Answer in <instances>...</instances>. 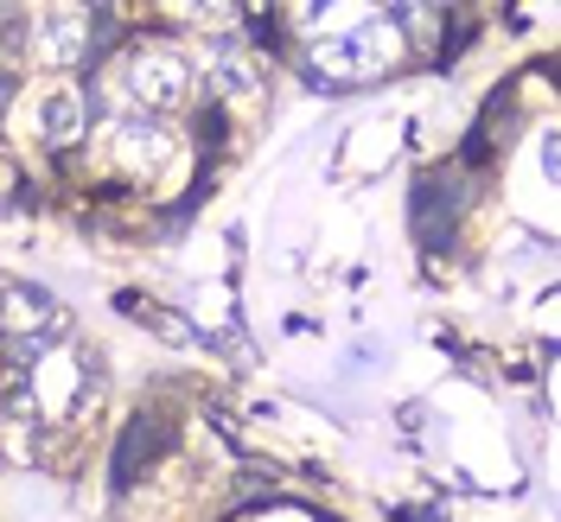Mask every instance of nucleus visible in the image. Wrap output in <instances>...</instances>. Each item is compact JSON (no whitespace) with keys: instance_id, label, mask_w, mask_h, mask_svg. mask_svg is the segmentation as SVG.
I'll return each mask as SVG.
<instances>
[{"instance_id":"nucleus-5","label":"nucleus","mask_w":561,"mask_h":522,"mask_svg":"<svg viewBox=\"0 0 561 522\" xmlns=\"http://www.w3.org/2000/svg\"><path fill=\"white\" fill-rule=\"evenodd\" d=\"M153 440L167 446V433H153V420H135V427H128V440H122V453H115V485H135V472H140V459L153 453Z\"/></svg>"},{"instance_id":"nucleus-4","label":"nucleus","mask_w":561,"mask_h":522,"mask_svg":"<svg viewBox=\"0 0 561 522\" xmlns=\"http://www.w3.org/2000/svg\"><path fill=\"white\" fill-rule=\"evenodd\" d=\"M38 135H45V147H77L83 140V90L58 83L38 108Z\"/></svg>"},{"instance_id":"nucleus-2","label":"nucleus","mask_w":561,"mask_h":522,"mask_svg":"<svg viewBox=\"0 0 561 522\" xmlns=\"http://www.w3.org/2000/svg\"><path fill=\"white\" fill-rule=\"evenodd\" d=\"M185 90H192V83H185V65H179L173 51H140L135 65H128V96H135L140 108H153V115H160V108H179Z\"/></svg>"},{"instance_id":"nucleus-1","label":"nucleus","mask_w":561,"mask_h":522,"mask_svg":"<svg viewBox=\"0 0 561 522\" xmlns=\"http://www.w3.org/2000/svg\"><path fill=\"white\" fill-rule=\"evenodd\" d=\"M65 338H70V313L45 293V287L13 280V287L0 293V350H7L13 370H38Z\"/></svg>"},{"instance_id":"nucleus-3","label":"nucleus","mask_w":561,"mask_h":522,"mask_svg":"<svg viewBox=\"0 0 561 522\" xmlns=\"http://www.w3.org/2000/svg\"><path fill=\"white\" fill-rule=\"evenodd\" d=\"M90 38H96L90 13H51V20L38 26V58H45V65H83Z\"/></svg>"}]
</instances>
